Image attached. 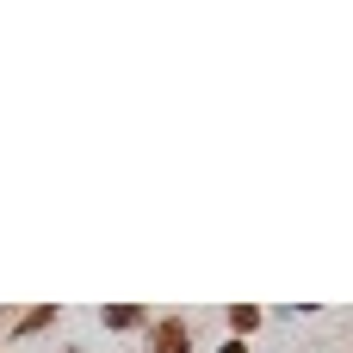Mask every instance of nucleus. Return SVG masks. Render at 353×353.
Segmentation results:
<instances>
[{
    "instance_id": "nucleus-1",
    "label": "nucleus",
    "mask_w": 353,
    "mask_h": 353,
    "mask_svg": "<svg viewBox=\"0 0 353 353\" xmlns=\"http://www.w3.org/2000/svg\"><path fill=\"white\" fill-rule=\"evenodd\" d=\"M161 353H180V329H168V335H161Z\"/></svg>"
},
{
    "instance_id": "nucleus-2",
    "label": "nucleus",
    "mask_w": 353,
    "mask_h": 353,
    "mask_svg": "<svg viewBox=\"0 0 353 353\" xmlns=\"http://www.w3.org/2000/svg\"><path fill=\"white\" fill-rule=\"evenodd\" d=\"M223 353H242V341H230V347H223Z\"/></svg>"
}]
</instances>
